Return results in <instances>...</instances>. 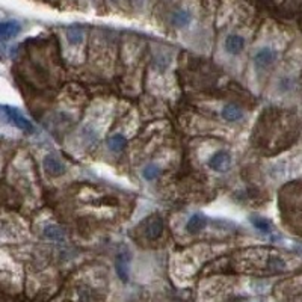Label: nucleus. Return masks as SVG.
Returning a JSON list of instances; mask_svg holds the SVG:
<instances>
[{"label": "nucleus", "mask_w": 302, "mask_h": 302, "mask_svg": "<svg viewBox=\"0 0 302 302\" xmlns=\"http://www.w3.org/2000/svg\"><path fill=\"white\" fill-rule=\"evenodd\" d=\"M171 22L175 28H186L192 23V14L186 9H178L172 14Z\"/></svg>", "instance_id": "obj_9"}, {"label": "nucleus", "mask_w": 302, "mask_h": 302, "mask_svg": "<svg viewBox=\"0 0 302 302\" xmlns=\"http://www.w3.org/2000/svg\"><path fill=\"white\" fill-rule=\"evenodd\" d=\"M80 299L82 302H89L92 299V293H91V289H88V287H83L82 290H80Z\"/></svg>", "instance_id": "obj_18"}, {"label": "nucleus", "mask_w": 302, "mask_h": 302, "mask_svg": "<svg viewBox=\"0 0 302 302\" xmlns=\"http://www.w3.org/2000/svg\"><path fill=\"white\" fill-rule=\"evenodd\" d=\"M231 166V156L228 151L219 150L216 151L210 159H209V168L216 171V172H224Z\"/></svg>", "instance_id": "obj_3"}, {"label": "nucleus", "mask_w": 302, "mask_h": 302, "mask_svg": "<svg viewBox=\"0 0 302 302\" xmlns=\"http://www.w3.org/2000/svg\"><path fill=\"white\" fill-rule=\"evenodd\" d=\"M268 266L272 271H284L286 269V261L283 258H279V257H269Z\"/></svg>", "instance_id": "obj_17"}, {"label": "nucleus", "mask_w": 302, "mask_h": 302, "mask_svg": "<svg viewBox=\"0 0 302 302\" xmlns=\"http://www.w3.org/2000/svg\"><path fill=\"white\" fill-rule=\"evenodd\" d=\"M126 144H127V140H126V137L123 136V135H113V136L109 137V140H108V145H109L110 150H113V151H121L124 147H126Z\"/></svg>", "instance_id": "obj_16"}, {"label": "nucleus", "mask_w": 302, "mask_h": 302, "mask_svg": "<svg viewBox=\"0 0 302 302\" xmlns=\"http://www.w3.org/2000/svg\"><path fill=\"white\" fill-rule=\"evenodd\" d=\"M130 261H132V254L129 249H121L116 257H115V272L118 275V278L123 283L129 281V275H130Z\"/></svg>", "instance_id": "obj_1"}, {"label": "nucleus", "mask_w": 302, "mask_h": 302, "mask_svg": "<svg viewBox=\"0 0 302 302\" xmlns=\"http://www.w3.org/2000/svg\"><path fill=\"white\" fill-rule=\"evenodd\" d=\"M20 25L17 22L0 23V38H12L20 32Z\"/></svg>", "instance_id": "obj_12"}, {"label": "nucleus", "mask_w": 302, "mask_h": 302, "mask_svg": "<svg viewBox=\"0 0 302 302\" xmlns=\"http://www.w3.org/2000/svg\"><path fill=\"white\" fill-rule=\"evenodd\" d=\"M251 224L261 233H271L272 231V222L266 218H261V216H251Z\"/></svg>", "instance_id": "obj_14"}, {"label": "nucleus", "mask_w": 302, "mask_h": 302, "mask_svg": "<svg viewBox=\"0 0 302 302\" xmlns=\"http://www.w3.org/2000/svg\"><path fill=\"white\" fill-rule=\"evenodd\" d=\"M220 115H222V118H224L225 121H228V123H236V121L242 119L244 110L240 109L237 105H234V103H228V105H225V106L222 108Z\"/></svg>", "instance_id": "obj_8"}, {"label": "nucleus", "mask_w": 302, "mask_h": 302, "mask_svg": "<svg viewBox=\"0 0 302 302\" xmlns=\"http://www.w3.org/2000/svg\"><path fill=\"white\" fill-rule=\"evenodd\" d=\"M83 29L80 26H71V28L67 29V39L70 44L76 46V44H80L83 41Z\"/></svg>", "instance_id": "obj_13"}, {"label": "nucleus", "mask_w": 302, "mask_h": 302, "mask_svg": "<svg viewBox=\"0 0 302 302\" xmlns=\"http://www.w3.org/2000/svg\"><path fill=\"white\" fill-rule=\"evenodd\" d=\"M276 59V52L269 49V47H263L260 49L255 56H254V62L258 68H265V67H269L272 62Z\"/></svg>", "instance_id": "obj_6"}, {"label": "nucleus", "mask_w": 302, "mask_h": 302, "mask_svg": "<svg viewBox=\"0 0 302 302\" xmlns=\"http://www.w3.org/2000/svg\"><path fill=\"white\" fill-rule=\"evenodd\" d=\"M164 233V219L159 215L150 216L145 222V236L150 240H156L162 236Z\"/></svg>", "instance_id": "obj_4"}, {"label": "nucleus", "mask_w": 302, "mask_h": 302, "mask_svg": "<svg viewBox=\"0 0 302 302\" xmlns=\"http://www.w3.org/2000/svg\"><path fill=\"white\" fill-rule=\"evenodd\" d=\"M43 166H44L46 172L52 177H61L65 172V166L55 154H47L43 160Z\"/></svg>", "instance_id": "obj_5"}, {"label": "nucleus", "mask_w": 302, "mask_h": 302, "mask_svg": "<svg viewBox=\"0 0 302 302\" xmlns=\"http://www.w3.org/2000/svg\"><path fill=\"white\" fill-rule=\"evenodd\" d=\"M44 236L49 240H53V242H62L65 239L64 230L59 225H56V224H52V225H49V227L44 228Z\"/></svg>", "instance_id": "obj_11"}, {"label": "nucleus", "mask_w": 302, "mask_h": 302, "mask_svg": "<svg viewBox=\"0 0 302 302\" xmlns=\"http://www.w3.org/2000/svg\"><path fill=\"white\" fill-rule=\"evenodd\" d=\"M244 47H245V39H244V36L233 33V35H228V36L225 38V50H227L228 53H231V55H239V53L244 50Z\"/></svg>", "instance_id": "obj_7"}, {"label": "nucleus", "mask_w": 302, "mask_h": 302, "mask_svg": "<svg viewBox=\"0 0 302 302\" xmlns=\"http://www.w3.org/2000/svg\"><path fill=\"white\" fill-rule=\"evenodd\" d=\"M159 174H160V169H159V166L154 165V164H148V165L142 169V177H144L147 182L156 180V178L159 177Z\"/></svg>", "instance_id": "obj_15"}, {"label": "nucleus", "mask_w": 302, "mask_h": 302, "mask_svg": "<svg viewBox=\"0 0 302 302\" xmlns=\"http://www.w3.org/2000/svg\"><path fill=\"white\" fill-rule=\"evenodd\" d=\"M3 110H5V115L8 116V119H9L15 127H18L20 130L28 132V133H32V132H33L32 123L29 121L28 118H25L18 110L12 109V108H3Z\"/></svg>", "instance_id": "obj_2"}, {"label": "nucleus", "mask_w": 302, "mask_h": 302, "mask_svg": "<svg viewBox=\"0 0 302 302\" xmlns=\"http://www.w3.org/2000/svg\"><path fill=\"white\" fill-rule=\"evenodd\" d=\"M206 225H207V219H206V216H203V215H199V213H196V215H192L189 220H188V224H186V230L189 231V233H199V231H203L204 228H206Z\"/></svg>", "instance_id": "obj_10"}]
</instances>
